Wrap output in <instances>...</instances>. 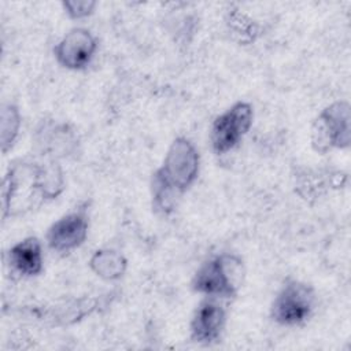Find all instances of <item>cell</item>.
Wrapping results in <instances>:
<instances>
[{
	"label": "cell",
	"instance_id": "6da1fadb",
	"mask_svg": "<svg viewBox=\"0 0 351 351\" xmlns=\"http://www.w3.org/2000/svg\"><path fill=\"white\" fill-rule=\"evenodd\" d=\"M199 171V155L195 147L184 137H178L170 145L163 166L152 180L156 204L167 211L173 207L174 195L185 191Z\"/></svg>",
	"mask_w": 351,
	"mask_h": 351
},
{
	"label": "cell",
	"instance_id": "7a4b0ae2",
	"mask_svg": "<svg viewBox=\"0 0 351 351\" xmlns=\"http://www.w3.org/2000/svg\"><path fill=\"white\" fill-rule=\"evenodd\" d=\"M243 277L241 261L229 254L218 255L206 262L196 273L192 287L196 292L214 298H233Z\"/></svg>",
	"mask_w": 351,
	"mask_h": 351
},
{
	"label": "cell",
	"instance_id": "3957f363",
	"mask_svg": "<svg viewBox=\"0 0 351 351\" xmlns=\"http://www.w3.org/2000/svg\"><path fill=\"white\" fill-rule=\"evenodd\" d=\"M313 289L299 281H288L273 302L271 317L281 325H298L304 322L314 308Z\"/></svg>",
	"mask_w": 351,
	"mask_h": 351
},
{
	"label": "cell",
	"instance_id": "277c9868",
	"mask_svg": "<svg viewBox=\"0 0 351 351\" xmlns=\"http://www.w3.org/2000/svg\"><path fill=\"white\" fill-rule=\"evenodd\" d=\"M350 144V107L347 103H335L317 118L313 128V145L325 152L330 147Z\"/></svg>",
	"mask_w": 351,
	"mask_h": 351
},
{
	"label": "cell",
	"instance_id": "5b68a950",
	"mask_svg": "<svg viewBox=\"0 0 351 351\" xmlns=\"http://www.w3.org/2000/svg\"><path fill=\"white\" fill-rule=\"evenodd\" d=\"M252 123V107L239 101L219 115L211 129V144L217 154H225L241 140Z\"/></svg>",
	"mask_w": 351,
	"mask_h": 351
},
{
	"label": "cell",
	"instance_id": "8992f818",
	"mask_svg": "<svg viewBox=\"0 0 351 351\" xmlns=\"http://www.w3.org/2000/svg\"><path fill=\"white\" fill-rule=\"evenodd\" d=\"M97 44L90 32L85 29L70 30L55 47L58 62L67 69H84L92 60Z\"/></svg>",
	"mask_w": 351,
	"mask_h": 351
},
{
	"label": "cell",
	"instance_id": "52a82bcc",
	"mask_svg": "<svg viewBox=\"0 0 351 351\" xmlns=\"http://www.w3.org/2000/svg\"><path fill=\"white\" fill-rule=\"evenodd\" d=\"M88 234V218L84 210L70 213L58 219L48 230L47 240L52 250L67 252L84 243Z\"/></svg>",
	"mask_w": 351,
	"mask_h": 351
},
{
	"label": "cell",
	"instance_id": "ba28073f",
	"mask_svg": "<svg viewBox=\"0 0 351 351\" xmlns=\"http://www.w3.org/2000/svg\"><path fill=\"white\" fill-rule=\"evenodd\" d=\"M225 308L214 296L204 299L196 308L191 322V336L195 341L210 344L219 339L225 325Z\"/></svg>",
	"mask_w": 351,
	"mask_h": 351
},
{
	"label": "cell",
	"instance_id": "9c48e42d",
	"mask_svg": "<svg viewBox=\"0 0 351 351\" xmlns=\"http://www.w3.org/2000/svg\"><path fill=\"white\" fill-rule=\"evenodd\" d=\"M10 263L23 276H36L43 269L41 245L36 237H27L10 250Z\"/></svg>",
	"mask_w": 351,
	"mask_h": 351
},
{
	"label": "cell",
	"instance_id": "30bf717a",
	"mask_svg": "<svg viewBox=\"0 0 351 351\" xmlns=\"http://www.w3.org/2000/svg\"><path fill=\"white\" fill-rule=\"evenodd\" d=\"M90 267L97 276L106 280H115L123 274L126 261L115 251H96L90 259Z\"/></svg>",
	"mask_w": 351,
	"mask_h": 351
},
{
	"label": "cell",
	"instance_id": "8fae6325",
	"mask_svg": "<svg viewBox=\"0 0 351 351\" xmlns=\"http://www.w3.org/2000/svg\"><path fill=\"white\" fill-rule=\"evenodd\" d=\"M8 115L7 112L3 110L1 111V144H3V151L5 152L8 145L12 144L15 136L18 134V129H19V112L16 111L15 115L12 117L11 122H8Z\"/></svg>",
	"mask_w": 351,
	"mask_h": 351
},
{
	"label": "cell",
	"instance_id": "7c38bea8",
	"mask_svg": "<svg viewBox=\"0 0 351 351\" xmlns=\"http://www.w3.org/2000/svg\"><path fill=\"white\" fill-rule=\"evenodd\" d=\"M63 5L71 18H82L92 12L95 3L93 1H67Z\"/></svg>",
	"mask_w": 351,
	"mask_h": 351
}]
</instances>
